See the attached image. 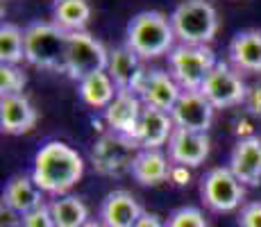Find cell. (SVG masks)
<instances>
[{"label": "cell", "instance_id": "obj_1", "mask_svg": "<svg viewBox=\"0 0 261 227\" xmlns=\"http://www.w3.org/2000/svg\"><path fill=\"white\" fill-rule=\"evenodd\" d=\"M32 180L48 195H68V191L82 180L84 161L80 153L64 141H48L37 150L32 161Z\"/></svg>", "mask_w": 261, "mask_h": 227}, {"label": "cell", "instance_id": "obj_2", "mask_svg": "<svg viewBox=\"0 0 261 227\" xmlns=\"http://www.w3.org/2000/svg\"><path fill=\"white\" fill-rule=\"evenodd\" d=\"M175 30L170 16L162 12H139L125 30V45L132 48L141 59H154L168 55L175 48Z\"/></svg>", "mask_w": 261, "mask_h": 227}, {"label": "cell", "instance_id": "obj_3", "mask_svg": "<svg viewBox=\"0 0 261 227\" xmlns=\"http://www.w3.org/2000/svg\"><path fill=\"white\" fill-rule=\"evenodd\" d=\"M25 62L43 70L64 73L66 70L68 32L48 21H34L23 30Z\"/></svg>", "mask_w": 261, "mask_h": 227}, {"label": "cell", "instance_id": "obj_4", "mask_svg": "<svg viewBox=\"0 0 261 227\" xmlns=\"http://www.w3.org/2000/svg\"><path fill=\"white\" fill-rule=\"evenodd\" d=\"M175 37L184 45H209L218 32V12L209 0H182L170 14Z\"/></svg>", "mask_w": 261, "mask_h": 227}, {"label": "cell", "instance_id": "obj_5", "mask_svg": "<svg viewBox=\"0 0 261 227\" xmlns=\"http://www.w3.org/2000/svg\"><path fill=\"white\" fill-rule=\"evenodd\" d=\"M216 64L218 59L209 45L177 43L168 53V73L173 75L182 91H200Z\"/></svg>", "mask_w": 261, "mask_h": 227}, {"label": "cell", "instance_id": "obj_6", "mask_svg": "<svg viewBox=\"0 0 261 227\" xmlns=\"http://www.w3.org/2000/svg\"><path fill=\"white\" fill-rule=\"evenodd\" d=\"M200 195L204 207L216 214H229L245 205V186L229 170V166L207 170V175L200 182Z\"/></svg>", "mask_w": 261, "mask_h": 227}, {"label": "cell", "instance_id": "obj_7", "mask_svg": "<svg viewBox=\"0 0 261 227\" xmlns=\"http://www.w3.org/2000/svg\"><path fill=\"white\" fill-rule=\"evenodd\" d=\"M109 64V50L105 48L93 34L89 32H73L68 34V45H66V70L75 82H82L84 78L100 70H107Z\"/></svg>", "mask_w": 261, "mask_h": 227}, {"label": "cell", "instance_id": "obj_8", "mask_svg": "<svg viewBox=\"0 0 261 227\" xmlns=\"http://www.w3.org/2000/svg\"><path fill=\"white\" fill-rule=\"evenodd\" d=\"M248 84L243 82L241 73L232 64L218 62L214 70L207 75L204 84L200 87V93L212 103L214 109H229L243 105L248 100Z\"/></svg>", "mask_w": 261, "mask_h": 227}, {"label": "cell", "instance_id": "obj_9", "mask_svg": "<svg viewBox=\"0 0 261 227\" xmlns=\"http://www.w3.org/2000/svg\"><path fill=\"white\" fill-rule=\"evenodd\" d=\"M141 114H143L141 98L134 91H118L116 98L112 100V105L102 112V118L112 134L134 143L139 132V123H141Z\"/></svg>", "mask_w": 261, "mask_h": 227}, {"label": "cell", "instance_id": "obj_10", "mask_svg": "<svg viewBox=\"0 0 261 227\" xmlns=\"http://www.w3.org/2000/svg\"><path fill=\"white\" fill-rule=\"evenodd\" d=\"M134 93L141 98V103L145 107H154L162 109V112H173L175 103L182 95V89L179 84L173 80V75L166 73L162 68H145L141 82L137 84Z\"/></svg>", "mask_w": 261, "mask_h": 227}, {"label": "cell", "instance_id": "obj_11", "mask_svg": "<svg viewBox=\"0 0 261 227\" xmlns=\"http://www.w3.org/2000/svg\"><path fill=\"white\" fill-rule=\"evenodd\" d=\"M214 112L216 109L212 107V103L200 91H182L170 112V118L175 128L191 130V132H209L214 123Z\"/></svg>", "mask_w": 261, "mask_h": 227}, {"label": "cell", "instance_id": "obj_12", "mask_svg": "<svg viewBox=\"0 0 261 227\" xmlns=\"http://www.w3.org/2000/svg\"><path fill=\"white\" fill-rule=\"evenodd\" d=\"M166 148H168V159L173 164L187 166V168H198L209 157L212 141H209L207 132H191V130L175 128Z\"/></svg>", "mask_w": 261, "mask_h": 227}, {"label": "cell", "instance_id": "obj_13", "mask_svg": "<svg viewBox=\"0 0 261 227\" xmlns=\"http://www.w3.org/2000/svg\"><path fill=\"white\" fill-rule=\"evenodd\" d=\"M143 207L125 189H114L102 198L98 209V220L105 227H134L143 216Z\"/></svg>", "mask_w": 261, "mask_h": 227}, {"label": "cell", "instance_id": "obj_14", "mask_svg": "<svg viewBox=\"0 0 261 227\" xmlns=\"http://www.w3.org/2000/svg\"><path fill=\"white\" fill-rule=\"evenodd\" d=\"M137 145L127 139H120V136L109 132L107 136L95 143L93 148V166L98 168V173L102 175H118L123 168H132L134 155L132 150ZM139 150V148H137Z\"/></svg>", "mask_w": 261, "mask_h": 227}, {"label": "cell", "instance_id": "obj_15", "mask_svg": "<svg viewBox=\"0 0 261 227\" xmlns=\"http://www.w3.org/2000/svg\"><path fill=\"white\" fill-rule=\"evenodd\" d=\"M229 170L237 175L243 186L261 184V136H248L239 139L229 155Z\"/></svg>", "mask_w": 261, "mask_h": 227}, {"label": "cell", "instance_id": "obj_16", "mask_svg": "<svg viewBox=\"0 0 261 227\" xmlns=\"http://www.w3.org/2000/svg\"><path fill=\"white\" fill-rule=\"evenodd\" d=\"M173 130H175V123L168 112L143 105L141 123H139V132L134 143H137L139 150H162V145H168Z\"/></svg>", "mask_w": 261, "mask_h": 227}, {"label": "cell", "instance_id": "obj_17", "mask_svg": "<svg viewBox=\"0 0 261 227\" xmlns=\"http://www.w3.org/2000/svg\"><path fill=\"white\" fill-rule=\"evenodd\" d=\"M107 73L118 87V91H134L145 73L143 59L127 45H118V48L109 50Z\"/></svg>", "mask_w": 261, "mask_h": 227}, {"label": "cell", "instance_id": "obj_18", "mask_svg": "<svg viewBox=\"0 0 261 227\" xmlns=\"http://www.w3.org/2000/svg\"><path fill=\"white\" fill-rule=\"evenodd\" d=\"M39 114L34 105L28 98L21 95H5L0 98V128L5 134H25L37 125Z\"/></svg>", "mask_w": 261, "mask_h": 227}, {"label": "cell", "instance_id": "obj_19", "mask_svg": "<svg viewBox=\"0 0 261 227\" xmlns=\"http://www.w3.org/2000/svg\"><path fill=\"white\" fill-rule=\"evenodd\" d=\"M229 64L239 73H261V30H243L229 41Z\"/></svg>", "mask_w": 261, "mask_h": 227}, {"label": "cell", "instance_id": "obj_20", "mask_svg": "<svg viewBox=\"0 0 261 227\" xmlns=\"http://www.w3.org/2000/svg\"><path fill=\"white\" fill-rule=\"evenodd\" d=\"M173 161L162 150H137L129 175L141 186H159L170 180Z\"/></svg>", "mask_w": 261, "mask_h": 227}, {"label": "cell", "instance_id": "obj_21", "mask_svg": "<svg viewBox=\"0 0 261 227\" xmlns=\"http://www.w3.org/2000/svg\"><path fill=\"white\" fill-rule=\"evenodd\" d=\"M3 203L21 216L46 205L43 203V191L34 184L32 175H14L3 189Z\"/></svg>", "mask_w": 261, "mask_h": 227}, {"label": "cell", "instance_id": "obj_22", "mask_svg": "<svg viewBox=\"0 0 261 227\" xmlns=\"http://www.w3.org/2000/svg\"><path fill=\"white\" fill-rule=\"evenodd\" d=\"M77 93L84 105L105 112V109L112 105V100L116 98L118 87L114 84V80L109 78L107 70H100V73H93V75H89V78H84L82 82H77Z\"/></svg>", "mask_w": 261, "mask_h": 227}, {"label": "cell", "instance_id": "obj_23", "mask_svg": "<svg viewBox=\"0 0 261 227\" xmlns=\"http://www.w3.org/2000/svg\"><path fill=\"white\" fill-rule=\"evenodd\" d=\"M91 18L89 0H55L53 3V23L64 32H82Z\"/></svg>", "mask_w": 261, "mask_h": 227}, {"label": "cell", "instance_id": "obj_24", "mask_svg": "<svg viewBox=\"0 0 261 227\" xmlns=\"http://www.w3.org/2000/svg\"><path fill=\"white\" fill-rule=\"evenodd\" d=\"M50 205L57 227H84L89 223V207L77 195H59Z\"/></svg>", "mask_w": 261, "mask_h": 227}, {"label": "cell", "instance_id": "obj_25", "mask_svg": "<svg viewBox=\"0 0 261 227\" xmlns=\"http://www.w3.org/2000/svg\"><path fill=\"white\" fill-rule=\"evenodd\" d=\"M25 59V34L18 25H0V64L18 66Z\"/></svg>", "mask_w": 261, "mask_h": 227}, {"label": "cell", "instance_id": "obj_26", "mask_svg": "<svg viewBox=\"0 0 261 227\" xmlns=\"http://www.w3.org/2000/svg\"><path fill=\"white\" fill-rule=\"evenodd\" d=\"M25 84H28V75L21 68L12 66V64H0V98L21 95Z\"/></svg>", "mask_w": 261, "mask_h": 227}, {"label": "cell", "instance_id": "obj_27", "mask_svg": "<svg viewBox=\"0 0 261 227\" xmlns=\"http://www.w3.org/2000/svg\"><path fill=\"white\" fill-rule=\"evenodd\" d=\"M166 227H209V223L198 207H179L168 216Z\"/></svg>", "mask_w": 261, "mask_h": 227}, {"label": "cell", "instance_id": "obj_28", "mask_svg": "<svg viewBox=\"0 0 261 227\" xmlns=\"http://www.w3.org/2000/svg\"><path fill=\"white\" fill-rule=\"evenodd\" d=\"M21 227H57L53 218V211H50V205H41L39 209L25 214L21 220Z\"/></svg>", "mask_w": 261, "mask_h": 227}, {"label": "cell", "instance_id": "obj_29", "mask_svg": "<svg viewBox=\"0 0 261 227\" xmlns=\"http://www.w3.org/2000/svg\"><path fill=\"white\" fill-rule=\"evenodd\" d=\"M239 227H261V200H252L241 207Z\"/></svg>", "mask_w": 261, "mask_h": 227}, {"label": "cell", "instance_id": "obj_30", "mask_svg": "<svg viewBox=\"0 0 261 227\" xmlns=\"http://www.w3.org/2000/svg\"><path fill=\"white\" fill-rule=\"evenodd\" d=\"M245 105H248L250 116H254V118H261V82L254 84V87H250Z\"/></svg>", "mask_w": 261, "mask_h": 227}, {"label": "cell", "instance_id": "obj_31", "mask_svg": "<svg viewBox=\"0 0 261 227\" xmlns=\"http://www.w3.org/2000/svg\"><path fill=\"white\" fill-rule=\"evenodd\" d=\"M170 182H173L175 186H187L191 182V173H189L187 166L173 164V168H170Z\"/></svg>", "mask_w": 261, "mask_h": 227}, {"label": "cell", "instance_id": "obj_32", "mask_svg": "<svg viewBox=\"0 0 261 227\" xmlns=\"http://www.w3.org/2000/svg\"><path fill=\"white\" fill-rule=\"evenodd\" d=\"M134 227H166V220L159 214H154V211H143V216Z\"/></svg>", "mask_w": 261, "mask_h": 227}, {"label": "cell", "instance_id": "obj_33", "mask_svg": "<svg viewBox=\"0 0 261 227\" xmlns=\"http://www.w3.org/2000/svg\"><path fill=\"white\" fill-rule=\"evenodd\" d=\"M84 227H105V225L100 223V220H93V218H91V220H89V223L84 225Z\"/></svg>", "mask_w": 261, "mask_h": 227}]
</instances>
